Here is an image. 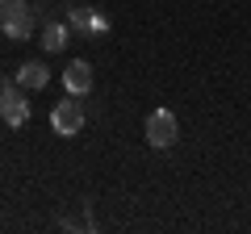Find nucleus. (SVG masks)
I'll return each mask as SVG.
<instances>
[{"mask_svg": "<svg viewBox=\"0 0 251 234\" xmlns=\"http://www.w3.org/2000/svg\"><path fill=\"white\" fill-rule=\"evenodd\" d=\"M0 29H4L13 42H21V38L34 34V13H29L25 0H4V4H0Z\"/></svg>", "mask_w": 251, "mask_h": 234, "instance_id": "obj_1", "label": "nucleus"}, {"mask_svg": "<svg viewBox=\"0 0 251 234\" xmlns=\"http://www.w3.org/2000/svg\"><path fill=\"white\" fill-rule=\"evenodd\" d=\"M176 138H180L176 113H172V109H155V113L147 117V142L159 146V151H168V146H176Z\"/></svg>", "mask_w": 251, "mask_h": 234, "instance_id": "obj_2", "label": "nucleus"}, {"mask_svg": "<svg viewBox=\"0 0 251 234\" xmlns=\"http://www.w3.org/2000/svg\"><path fill=\"white\" fill-rule=\"evenodd\" d=\"M50 126H54V134H63V138H75L84 130V109H80V100H59L54 105V113H50Z\"/></svg>", "mask_w": 251, "mask_h": 234, "instance_id": "obj_3", "label": "nucleus"}, {"mask_svg": "<svg viewBox=\"0 0 251 234\" xmlns=\"http://www.w3.org/2000/svg\"><path fill=\"white\" fill-rule=\"evenodd\" d=\"M0 117H4L13 130L29 121V100H25V88H21V84L17 88H9V84L0 88Z\"/></svg>", "mask_w": 251, "mask_h": 234, "instance_id": "obj_4", "label": "nucleus"}, {"mask_svg": "<svg viewBox=\"0 0 251 234\" xmlns=\"http://www.w3.org/2000/svg\"><path fill=\"white\" fill-rule=\"evenodd\" d=\"M63 88H67V96H84V92H92V67L84 63V59L67 63V67H63Z\"/></svg>", "mask_w": 251, "mask_h": 234, "instance_id": "obj_5", "label": "nucleus"}, {"mask_svg": "<svg viewBox=\"0 0 251 234\" xmlns=\"http://www.w3.org/2000/svg\"><path fill=\"white\" fill-rule=\"evenodd\" d=\"M46 80H50V71L42 67V59H29V63L17 67V84L21 88H46Z\"/></svg>", "mask_w": 251, "mask_h": 234, "instance_id": "obj_6", "label": "nucleus"}, {"mask_svg": "<svg viewBox=\"0 0 251 234\" xmlns=\"http://www.w3.org/2000/svg\"><path fill=\"white\" fill-rule=\"evenodd\" d=\"M67 25H63V21H50V25L42 29V50H50V54H59L63 46H67Z\"/></svg>", "mask_w": 251, "mask_h": 234, "instance_id": "obj_7", "label": "nucleus"}, {"mask_svg": "<svg viewBox=\"0 0 251 234\" xmlns=\"http://www.w3.org/2000/svg\"><path fill=\"white\" fill-rule=\"evenodd\" d=\"M92 17H97V13H88V9H75V13H72V25H75V34H92Z\"/></svg>", "mask_w": 251, "mask_h": 234, "instance_id": "obj_8", "label": "nucleus"}]
</instances>
